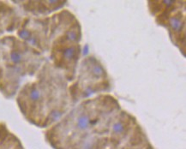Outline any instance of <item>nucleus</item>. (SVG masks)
Here are the masks:
<instances>
[{"mask_svg": "<svg viewBox=\"0 0 186 149\" xmlns=\"http://www.w3.org/2000/svg\"><path fill=\"white\" fill-rule=\"evenodd\" d=\"M37 73L34 81L20 89L16 101L29 122L46 126L67 111L71 98L66 78L52 64L45 63Z\"/></svg>", "mask_w": 186, "mask_h": 149, "instance_id": "obj_1", "label": "nucleus"}, {"mask_svg": "<svg viewBox=\"0 0 186 149\" xmlns=\"http://www.w3.org/2000/svg\"><path fill=\"white\" fill-rule=\"evenodd\" d=\"M41 52L15 36L0 38V92L6 97L15 94L22 81L41 69Z\"/></svg>", "mask_w": 186, "mask_h": 149, "instance_id": "obj_2", "label": "nucleus"}, {"mask_svg": "<svg viewBox=\"0 0 186 149\" xmlns=\"http://www.w3.org/2000/svg\"><path fill=\"white\" fill-rule=\"evenodd\" d=\"M53 31L50 43L52 65L61 71L67 81H73L81 54V26L69 10H61L52 15Z\"/></svg>", "mask_w": 186, "mask_h": 149, "instance_id": "obj_3", "label": "nucleus"}, {"mask_svg": "<svg viewBox=\"0 0 186 149\" xmlns=\"http://www.w3.org/2000/svg\"><path fill=\"white\" fill-rule=\"evenodd\" d=\"M109 88L110 81L106 69L96 58L88 57L83 60L76 80L69 87V94L71 100L76 102Z\"/></svg>", "mask_w": 186, "mask_h": 149, "instance_id": "obj_4", "label": "nucleus"}, {"mask_svg": "<svg viewBox=\"0 0 186 149\" xmlns=\"http://www.w3.org/2000/svg\"><path fill=\"white\" fill-rule=\"evenodd\" d=\"M151 13L156 16V22L159 25L168 29L173 43L185 50V9L182 10L181 4H176V1H157L155 2Z\"/></svg>", "mask_w": 186, "mask_h": 149, "instance_id": "obj_5", "label": "nucleus"}, {"mask_svg": "<svg viewBox=\"0 0 186 149\" xmlns=\"http://www.w3.org/2000/svg\"><path fill=\"white\" fill-rule=\"evenodd\" d=\"M22 21L12 5L0 2V34L19 27Z\"/></svg>", "mask_w": 186, "mask_h": 149, "instance_id": "obj_6", "label": "nucleus"}, {"mask_svg": "<svg viewBox=\"0 0 186 149\" xmlns=\"http://www.w3.org/2000/svg\"><path fill=\"white\" fill-rule=\"evenodd\" d=\"M22 4L25 10L33 14H48L64 6V1H28Z\"/></svg>", "mask_w": 186, "mask_h": 149, "instance_id": "obj_7", "label": "nucleus"}]
</instances>
